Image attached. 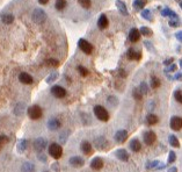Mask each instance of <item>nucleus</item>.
Returning <instances> with one entry per match:
<instances>
[{"mask_svg":"<svg viewBox=\"0 0 182 172\" xmlns=\"http://www.w3.org/2000/svg\"><path fill=\"white\" fill-rule=\"evenodd\" d=\"M94 114L96 118L99 119L100 121L107 122V121L109 120V113H108V111H107L103 106H100V105L94 106Z\"/></svg>","mask_w":182,"mask_h":172,"instance_id":"1","label":"nucleus"},{"mask_svg":"<svg viewBox=\"0 0 182 172\" xmlns=\"http://www.w3.org/2000/svg\"><path fill=\"white\" fill-rule=\"evenodd\" d=\"M31 19H33V21H34L35 23L41 25V23L46 22V20L48 19V15H46V13L43 11V9L36 8V9H34V12H33Z\"/></svg>","mask_w":182,"mask_h":172,"instance_id":"2","label":"nucleus"},{"mask_svg":"<svg viewBox=\"0 0 182 172\" xmlns=\"http://www.w3.org/2000/svg\"><path fill=\"white\" fill-rule=\"evenodd\" d=\"M27 113H28V116L31 119V120H38L43 116V111L42 108L37 105H33L30 107H28L27 109Z\"/></svg>","mask_w":182,"mask_h":172,"instance_id":"3","label":"nucleus"},{"mask_svg":"<svg viewBox=\"0 0 182 172\" xmlns=\"http://www.w3.org/2000/svg\"><path fill=\"white\" fill-rule=\"evenodd\" d=\"M49 155L55 159H59L63 155V148L58 143H51L49 145Z\"/></svg>","mask_w":182,"mask_h":172,"instance_id":"4","label":"nucleus"},{"mask_svg":"<svg viewBox=\"0 0 182 172\" xmlns=\"http://www.w3.org/2000/svg\"><path fill=\"white\" fill-rule=\"evenodd\" d=\"M78 46H79L80 50L86 55H91L93 53V46L88 41H86L85 38H80L79 42H78Z\"/></svg>","mask_w":182,"mask_h":172,"instance_id":"5","label":"nucleus"},{"mask_svg":"<svg viewBox=\"0 0 182 172\" xmlns=\"http://www.w3.org/2000/svg\"><path fill=\"white\" fill-rule=\"evenodd\" d=\"M51 94L53 97H56L58 99H62V98H64L66 96V90L64 87H62L59 85H55L51 87Z\"/></svg>","mask_w":182,"mask_h":172,"instance_id":"6","label":"nucleus"},{"mask_svg":"<svg viewBox=\"0 0 182 172\" xmlns=\"http://www.w3.org/2000/svg\"><path fill=\"white\" fill-rule=\"evenodd\" d=\"M143 140H144L145 144L147 145H152L154 142L157 141V135L154 131L152 130H148V131H145L144 133V136H143Z\"/></svg>","mask_w":182,"mask_h":172,"instance_id":"7","label":"nucleus"},{"mask_svg":"<svg viewBox=\"0 0 182 172\" xmlns=\"http://www.w3.org/2000/svg\"><path fill=\"white\" fill-rule=\"evenodd\" d=\"M46 145H48V142H46V138H43V137L36 138L35 142H34V148H35V150H36L37 153L43 151V150L46 148Z\"/></svg>","mask_w":182,"mask_h":172,"instance_id":"8","label":"nucleus"},{"mask_svg":"<svg viewBox=\"0 0 182 172\" xmlns=\"http://www.w3.org/2000/svg\"><path fill=\"white\" fill-rule=\"evenodd\" d=\"M169 126H171L172 129L175 130V131L182 129V118H180V116H173V118L171 119Z\"/></svg>","mask_w":182,"mask_h":172,"instance_id":"9","label":"nucleus"},{"mask_svg":"<svg viewBox=\"0 0 182 172\" xmlns=\"http://www.w3.org/2000/svg\"><path fill=\"white\" fill-rule=\"evenodd\" d=\"M114 138L117 143H123V142H125L126 141V138H128V131L125 129L117 130L114 136Z\"/></svg>","mask_w":182,"mask_h":172,"instance_id":"10","label":"nucleus"},{"mask_svg":"<svg viewBox=\"0 0 182 172\" xmlns=\"http://www.w3.org/2000/svg\"><path fill=\"white\" fill-rule=\"evenodd\" d=\"M126 57H128V59H130V61H139L142 58V53L141 51H137V50H135L133 48H130L129 50H128V53H126Z\"/></svg>","mask_w":182,"mask_h":172,"instance_id":"11","label":"nucleus"},{"mask_svg":"<svg viewBox=\"0 0 182 172\" xmlns=\"http://www.w3.org/2000/svg\"><path fill=\"white\" fill-rule=\"evenodd\" d=\"M94 143H95V147H96L99 150L106 149L107 147H108V142H107L106 137H103V136H99V137L95 138Z\"/></svg>","mask_w":182,"mask_h":172,"instance_id":"12","label":"nucleus"},{"mask_svg":"<svg viewBox=\"0 0 182 172\" xmlns=\"http://www.w3.org/2000/svg\"><path fill=\"white\" fill-rule=\"evenodd\" d=\"M141 38V31L137 28H131V31H129V41L130 42H137Z\"/></svg>","mask_w":182,"mask_h":172,"instance_id":"13","label":"nucleus"},{"mask_svg":"<svg viewBox=\"0 0 182 172\" xmlns=\"http://www.w3.org/2000/svg\"><path fill=\"white\" fill-rule=\"evenodd\" d=\"M19 80L21 81V83H23V84H33L34 83V79H33V77L29 75V73L27 72H21L19 75Z\"/></svg>","mask_w":182,"mask_h":172,"instance_id":"14","label":"nucleus"},{"mask_svg":"<svg viewBox=\"0 0 182 172\" xmlns=\"http://www.w3.org/2000/svg\"><path fill=\"white\" fill-rule=\"evenodd\" d=\"M70 164L72 165V166H74V168H81L83 164H85V161H83L81 157L79 156H73L70 158Z\"/></svg>","mask_w":182,"mask_h":172,"instance_id":"15","label":"nucleus"},{"mask_svg":"<svg viewBox=\"0 0 182 172\" xmlns=\"http://www.w3.org/2000/svg\"><path fill=\"white\" fill-rule=\"evenodd\" d=\"M80 149L85 155H91L93 153V148H92V144L88 141H83L81 144H80Z\"/></svg>","mask_w":182,"mask_h":172,"instance_id":"16","label":"nucleus"},{"mask_svg":"<svg viewBox=\"0 0 182 172\" xmlns=\"http://www.w3.org/2000/svg\"><path fill=\"white\" fill-rule=\"evenodd\" d=\"M62 123L61 121L58 120V119H50L49 121H48V128H49L50 130H58L59 128H61Z\"/></svg>","mask_w":182,"mask_h":172,"instance_id":"17","label":"nucleus"},{"mask_svg":"<svg viewBox=\"0 0 182 172\" xmlns=\"http://www.w3.org/2000/svg\"><path fill=\"white\" fill-rule=\"evenodd\" d=\"M108 25H109V21H108V18H107L106 14H101L98 20V27L100 29H106L108 27Z\"/></svg>","mask_w":182,"mask_h":172,"instance_id":"18","label":"nucleus"},{"mask_svg":"<svg viewBox=\"0 0 182 172\" xmlns=\"http://www.w3.org/2000/svg\"><path fill=\"white\" fill-rule=\"evenodd\" d=\"M115 155H116V157H117L118 159L122 162L129 161V153H128V151H126L125 149H118Z\"/></svg>","mask_w":182,"mask_h":172,"instance_id":"19","label":"nucleus"},{"mask_svg":"<svg viewBox=\"0 0 182 172\" xmlns=\"http://www.w3.org/2000/svg\"><path fill=\"white\" fill-rule=\"evenodd\" d=\"M103 166V161L100 158V157H95L93 158L91 162V168L94 169V170H101Z\"/></svg>","mask_w":182,"mask_h":172,"instance_id":"20","label":"nucleus"},{"mask_svg":"<svg viewBox=\"0 0 182 172\" xmlns=\"http://www.w3.org/2000/svg\"><path fill=\"white\" fill-rule=\"evenodd\" d=\"M0 19L5 25H11L14 21V15L11 13H3V14H0Z\"/></svg>","mask_w":182,"mask_h":172,"instance_id":"21","label":"nucleus"},{"mask_svg":"<svg viewBox=\"0 0 182 172\" xmlns=\"http://www.w3.org/2000/svg\"><path fill=\"white\" fill-rule=\"evenodd\" d=\"M116 7H117V9L120 11V13H121L122 15H125V16L129 15L128 8H126V6H125V4L123 3V1H121V0H117V1H116Z\"/></svg>","mask_w":182,"mask_h":172,"instance_id":"22","label":"nucleus"},{"mask_svg":"<svg viewBox=\"0 0 182 172\" xmlns=\"http://www.w3.org/2000/svg\"><path fill=\"white\" fill-rule=\"evenodd\" d=\"M130 149L132 150V151H135V153H139V151L142 150L141 142L138 141L137 138H133V140H131V142H130Z\"/></svg>","mask_w":182,"mask_h":172,"instance_id":"23","label":"nucleus"},{"mask_svg":"<svg viewBox=\"0 0 182 172\" xmlns=\"http://www.w3.org/2000/svg\"><path fill=\"white\" fill-rule=\"evenodd\" d=\"M161 14H163V16H169L171 19L179 20L178 14H176L174 11H172L171 8H163V11H161Z\"/></svg>","mask_w":182,"mask_h":172,"instance_id":"24","label":"nucleus"},{"mask_svg":"<svg viewBox=\"0 0 182 172\" xmlns=\"http://www.w3.org/2000/svg\"><path fill=\"white\" fill-rule=\"evenodd\" d=\"M147 4V0H135L133 1V7L137 11H141L145 7V5Z\"/></svg>","mask_w":182,"mask_h":172,"instance_id":"25","label":"nucleus"},{"mask_svg":"<svg viewBox=\"0 0 182 172\" xmlns=\"http://www.w3.org/2000/svg\"><path fill=\"white\" fill-rule=\"evenodd\" d=\"M159 121V119H158V116H157L156 114H152V113H150V114L146 115V122L148 123V125H156L157 122Z\"/></svg>","mask_w":182,"mask_h":172,"instance_id":"26","label":"nucleus"},{"mask_svg":"<svg viewBox=\"0 0 182 172\" xmlns=\"http://www.w3.org/2000/svg\"><path fill=\"white\" fill-rule=\"evenodd\" d=\"M168 141H169V144H171L173 148H179V147H180V142H179L178 137H176L175 135H169Z\"/></svg>","mask_w":182,"mask_h":172,"instance_id":"27","label":"nucleus"},{"mask_svg":"<svg viewBox=\"0 0 182 172\" xmlns=\"http://www.w3.org/2000/svg\"><path fill=\"white\" fill-rule=\"evenodd\" d=\"M22 172H35V165L31 163H23L22 165Z\"/></svg>","mask_w":182,"mask_h":172,"instance_id":"28","label":"nucleus"},{"mask_svg":"<svg viewBox=\"0 0 182 172\" xmlns=\"http://www.w3.org/2000/svg\"><path fill=\"white\" fill-rule=\"evenodd\" d=\"M46 65L49 66V68H58L59 66V62L57 59H55V58H49V59L46 61Z\"/></svg>","mask_w":182,"mask_h":172,"instance_id":"29","label":"nucleus"},{"mask_svg":"<svg viewBox=\"0 0 182 172\" xmlns=\"http://www.w3.org/2000/svg\"><path fill=\"white\" fill-rule=\"evenodd\" d=\"M150 86H151L152 88H158L160 86V80L156 76L151 77V79H150Z\"/></svg>","mask_w":182,"mask_h":172,"instance_id":"30","label":"nucleus"},{"mask_svg":"<svg viewBox=\"0 0 182 172\" xmlns=\"http://www.w3.org/2000/svg\"><path fill=\"white\" fill-rule=\"evenodd\" d=\"M55 7H56V9H58V11H63V9L66 7V0H56Z\"/></svg>","mask_w":182,"mask_h":172,"instance_id":"31","label":"nucleus"},{"mask_svg":"<svg viewBox=\"0 0 182 172\" xmlns=\"http://www.w3.org/2000/svg\"><path fill=\"white\" fill-rule=\"evenodd\" d=\"M27 147H28L27 140H21V141L19 142V144H18V150H19L20 153H22V151H24V150L27 149Z\"/></svg>","mask_w":182,"mask_h":172,"instance_id":"32","label":"nucleus"},{"mask_svg":"<svg viewBox=\"0 0 182 172\" xmlns=\"http://www.w3.org/2000/svg\"><path fill=\"white\" fill-rule=\"evenodd\" d=\"M23 109H24V103H19L15 107H14V113H15V115H21V113L23 112Z\"/></svg>","mask_w":182,"mask_h":172,"instance_id":"33","label":"nucleus"},{"mask_svg":"<svg viewBox=\"0 0 182 172\" xmlns=\"http://www.w3.org/2000/svg\"><path fill=\"white\" fill-rule=\"evenodd\" d=\"M142 16H143L144 19L148 20V21L153 19V15H152V13L150 9H144V11H142Z\"/></svg>","mask_w":182,"mask_h":172,"instance_id":"34","label":"nucleus"},{"mask_svg":"<svg viewBox=\"0 0 182 172\" xmlns=\"http://www.w3.org/2000/svg\"><path fill=\"white\" fill-rule=\"evenodd\" d=\"M138 90L141 91V93L143 96H145V94H147V92H148V85L146 84V83H142V84L139 85Z\"/></svg>","mask_w":182,"mask_h":172,"instance_id":"35","label":"nucleus"},{"mask_svg":"<svg viewBox=\"0 0 182 172\" xmlns=\"http://www.w3.org/2000/svg\"><path fill=\"white\" fill-rule=\"evenodd\" d=\"M141 31V34L144 35V36H151V35H152V31H151V29H150L148 27H145V26H144V27H141V31Z\"/></svg>","mask_w":182,"mask_h":172,"instance_id":"36","label":"nucleus"},{"mask_svg":"<svg viewBox=\"0 0 182 172\" xmlns=\"http://www.w3.org/2000/svg\"><path fill=\"white\" fill-rule=\"evenodd\" d=\"M174 98L179 103L182 105V90H178V91L174 92Z\"/></svg>","mask_w":182,"mask_h":172,"instance_id":"37","label":"nucleus"},{"mask_svg":"<svg viewBox=\"0 0 182 172\" xmlns=\"http://www.w3.org/2000/svg\"><path fill=\"white\" fill-rule=\"evenodd\" d=\"M132 96H133V98L137 100V101H141L142 98H143V94H142L141 91H139L138 88H135V90H133V94H132Z\"/></svg>","mask_w":182,"mask_h":172,"instance_id":"38","label":"nucleus"},{"mask_svg":"<svg viewBox=\"0 0 182 172\" xmlns=\"http://www.w3.org/2000/svg\"><path fill=\"white\" fill-rule=\"evenodd\" d=\"M77 69H78V71H79V73H80V75H81V76H83V77L88 76V73H89V72H88V70L86 69L85 66H83V65H79V66H78Z\"/></svg>","mask_w":182,"mask_h":172,"instance_id":"39","label":"nucleus"},{"mask_svg":"<svg viewBox=\"0 0 182 172\" xmlns=\"http://www.w3.org/2000/svg\"><path fill=\"white\" fill-rule=\"evenodd\" d=\"M78 1H79V4L81 5L83 8H86V9H88V8L92 6L91 0H78Z\"/></svg>","mask_w":182,"mask_h":172,"instance_id":"40","label":"nucleus"},{"mask_svg":"<svg viewBox=\"0 0 182 172\" xmlns=\"http://www.w3.org/2000/svg\"><path fill=\"white\" fill-rule=\"evenodd\" d=\"M58 78V72H53V73H51L48 78H46V83L48 84H50V83H52V81H55L56 79Z\"/></svg>","mask_w":182,"mask_h":172,"instance_id":"41","label":"nucleus"},{"mask_svg":"<svg viewBox=\"0 0 182 172\" xmlns=\"http://www.w3.org/2000/svg\"><path fill=\"white\" fill-rule=\"evenodd\" d=\"M175 159H176V155H175V153H174V151H169V153H168V159H167L168 164H172V163H174Z\"/></svg>","mask_w":182,"mask_h":172,"instance_id":"42","label":"nucleus"},{"mask_svg":"<svg viewBox=\"0 0 182 172\" xmlns=\"http://www.w3.org/2000/svg\"><path fill=\"white\" fill-rule=\"evenodd\" d=\"M160 164L159 161H154V162H148L147 164H146V169L150 170V169H157V166Z\"/></svg>","mask_w":182,"mask_h":172,"instance_id":"43","label":"nucleus"},{"mask_svg":"<svg viewBox=\"0 0 182 172\" xmlns=\"http://www.w3.org/2000/svg\"><path fill=\"white\" fill-rule=\"evenodd\" d=\"M178 69V65L176 64H171V65H168L166 69H165V73H169V72H173V71H175V70Z\"/></svg>","mask_w":182,"mask_h":172,"instance_id":"44","label":"nucleus"},{"mask_svg":"<svg viewBox=\"0 0 182 172\" xmlns=\"http://www.w3.org/2000/svg\"><path fill=\"white\" fill-rule=\"evenodd\" d=\"M168 25H169L171 27H179V26H180V22H179L178 20L172 19V20H169V22H168Z\"/></svg>","mask_w":182,"mask_h":172,"instance_id":"45","label":"nucleus"},{"mask_svg":"<svg viewBox=\"0 0 182 172\" xmlns=\"http://www.w3.org/2000/svg\"><path fill=\"white\" fill-rule=\"evenodd\" d=\"M8 140H9V138H8L6 135H0V143H1L3 145L6 144V143L8 142Z\"/></svg>","mask_w":182,"mask_h":172,"instance_id":"46","label":"nucleus"},{"mask_svg":"<svg viewBox=\"0 0 182 172\" xmlns=\"http://www.w3.org/2000/svg\"><path fill=\"white\" fill-rule=\"evenodd\" d=\"M144 44H145V47H147L148 50H151L152 53H154V51H156V50H154V48H153V44H152L151 42H148V41H145Z\"/></svg>","mask_w":182,"mask_h":172,"instance_id":"47","label":"nucleus"},{"mask_svg":"<svg viewBox=\"0 0 182 172\" xmlns=\"http://www.w3.org/2000/svg\"><path fill=\"white\" fill-rule=\"evenodd\" d=\"M108 103H109L110 105H116L118 101H117V99H116L115 97H109V98H108Z\"/></svg>","mask_w":182,"mask_h":172,"instance_id":"48","label":"nucleus"},{"mask_svg":"<svg viewBox=\"0 0 182 172\" xmlns=\"http://www.w3.org/2000/svg\"><path fill=\"white\" fill-rule=\"evenodd\" d=\"M38 158H40V161H42V162H46V155H43V151H42V153H38Z\"/></svg>","mask_w":182,"mask_h":172,"instance_id":"49","label":"nucleus"},{"mask_svg":"<svg viewBox=\"0 0 182 172\" xmlns=\"http://www.w3.org/2000/svg\"><path fill=\"white\" fill-rule=\"evenodd\" d=\"M66 136H67V130H66V131H65L63 135H61V136H59V138H61V141L63 142V143H64V142H66Z\"/></svg>","mask_w":182,"mask_h":172,"instance_id":"50","label":"nucleus"},{"mask_svg":"<svg viewBox=\"0 0 182 172\" xmlns=\"http://www.w3.org/2000/svg\"><path fill=\"white\" fill-rule=\"evenodd\" d=\"M163 64L166 65V66L173 64V58H168V59H165V61H163Z\"/></svg>","mask_w":182,"mask_h":172,"instance_id":"51","label":"nucleus"},{"mask_svg":"<svg viewBox=\"0 0 182 172\" xmlns=\"http://www.w3.org/2000/svg\"><path fill=\"white\" fill-rule=\"evenodd\" d=\"M118 75H120V77H123V78L126 77V72H125L124 70H122V69L118 70Z\"/></svg>","mask_w":182,"mask_h":172,"instance_id":"52","label":"nucleus"},{"mask_svg":"<svg viewBox=\"0 0 182 172\" xmlns=\"http://www.w3.org/2000/svg\"><path fill=\"white\" fill-rule=\"evenodd\" d=\"M174 79H175V80H182V72L176 73V75H175V77H174Z\"/></svg>","mask_w":182,"mask_h":172,"instance_id":"53","label":"nucleus"},{"mask_svg":"<svg viewBox=\"0 0 182 172\" xmlns=\"http://www.w3.org/2000/svg\"><path fill=\"white\" fill-rule=\"evenodd\" d=\"M175 36H176V38H178L180 42H182V31H178V33L175 34Z\"/></svg>","mask_w":182,"mask_h":172,"instance_id":"54","label":"nucleus"},{"mask_svg":"<svg viewBox=\"0 0 182 172\" xmlns=\"http://www.w3.org/2000/svg\"><path fill=\"white\" fill-rule=\"evenodd\" d=\"M167 172H178V168H175V166H173V168H169Z\"/></svg>","mask_w":182,"mask_h":172,"instance_id":"55","label":"nucleus"},{"mask_svg":"<svg viewBox=\"0 0 182 172\" xmlns=\"http://www.w3.org/2000/svg\"><path fill=\"white\" fill-rule=\"evenodd\" d=\"M48 1H49V0H38V3L41 5H46L48 4Z\"/></svg>","mask_w":182,"mask_h":172,"instance_id":"56","label":"nucleus"},{"mask_svg":"<svg viewBox=\"0 0 182 172\" xmlns=\"http://www.w3.org/2000/svg\"><path fill=\"white\" fill-rule=\"evenodd\" d=\"M179 64H180V68H182V58L180 59V62H179Z\"/></svg>","mask_w":182,"mask_h":172,"instance_id":"57","label":"nucleus"},{"mask_svg":"<svg viewBox=\"0 0 182 172\" xmlns=\"http://www.w3.org/2000/svg\"><path fill=\"white\" fill-rule=\"evenodd\" d=\"M3 147H4V145H3V144H1V143H0V150L3 149Z\"/></svg>","mask_w":182,"mask_h":172,"instance_id":"58","label":"nucleus"},{"mask_svg":"<svg viewBox=\"0 0 182 172\" xmlns=\"http://www.w3.org/2000/svg\"><path fill=\"white\" fill-rule=\"evenodd\" d=\"M180 7L182 8V1H180Z\"/></svg>","mask_w":182,"mask_h":172,"instance_id":"59","label":"nucleus"}]
</instances>
